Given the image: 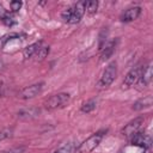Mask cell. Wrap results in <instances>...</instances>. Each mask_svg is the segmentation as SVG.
Returning a JSON list of instances; mask_svg holds the SVG:
<instances>
[{"label":"cell","mask_w":153,"mask_h":153,"mask_svg":"<svg viewBox=\"0 0 153 153\" xmlns=\"http://www.w3.org/2000/svg\"><path fill=\"white\" fill-rule=\"evenodd\" d=\"M44 45V41H37V42H35V43H32V44H29L26 48H24V50H23V56H24V59H26V60H29V59H32L35 55H36V53L42 48Z\"/></svg>","instance_id":"obj_11"},{"label":"cell","mask_w":153,"mask_h":153,"mask_svg":"<svg viewBox=\"0 0 153 153\" xmlns=\"http://www.w3.org/2000/svg\"><path fill=\"white\" fill-rule=\"evenodd\" d=\"M130 143L133 146H137V147H141L143 149H147L152 146V139L149 135H147L140 130L130 137Z\"/></svg>","instance_id":"obj_8"},{"label":"cell","mask_w":153,"mask_h":153,"mask_svg":"<svg viewBox=\"0 0 153 153\" xmlns=\"http://www.w3.org/2000/svg\"><path fill=\"white\" fill-rule=\"evenodd\" d=\"M2 22H4V24L5 25H7V26H12V25H14L16 24V20H14V18L8 13L7 16H5L2 19H1Z\"/></svg>","instance_id":"obj_21"},{"label":"cell","mask_w":153,"mask_h":153,"mask_svg":"<svg viewBox=\"0 0 153 153\" xmlns=\"http://www.w3.org/2000/svg\"><path fill=\"white\" fill-rule=\"evenodd\" d=\"M76 148H78V146L75 142H68L65 146L60 147L59 149L54 151L53 153H76Z\"/></svg>","instance_id":"obj_15"},{"label":"cell","mask_w":153,"mask_h":153,"mask_svg":"<svg viewBox=\"0 0 153 153\" xmlns=\"http://www.w3.org/2000/svg\"><path fill=\"white\" fill-rule=\"evenodd\" d=\"M152 104H153V98H152V96H145L143 98L137 99V100L133 104L131 109H133L134 111H141V110H143V109L151 108Z\"/></svg>","instance_id":"obj_12"},{"label":"cell","mask_w":153,"mask_h":153,"mask_svg":"<svg viewBox=\"0 0 153 153\" xmlns=\"http://www.w3.org/2000/svg\"><path fill=\"white\" fill-rule=\"evenodd\" d=\"M12 135H13V128L12 127L4 128V129L0 130V141L10 139V137H12Z\"/></svg>","instance_id":"obj_19"},{"label":"cell","mask_w":153,"mask_h":153,"mask_svg":"<svg viewBox=\"0 0 153 153\" xmlns=\"http://www.w3.org/2000/svg\"><path fill=\"white\" fill-rule=\"evenodd\" d=\"M116 43H117L116 41H111V42H109L102 49V53H100V62H105V61H108L112 56V54H114V51L116 49Z\"/></svg>","instance_id":"obj_13"},{"label":"cell","mask_w":153,"mask_h":153,"mask_svg":"<svg viewBox=\"0 0 153 153\" xmlns=\"http://www.w3.org/2000/svg\"><path fill=\"white\" fill-rule=\"evenodd\" d=\"M24 151H25V147L24 146H20V147H13V148H11L8 151H5L2 153H23Z\"/></svg>","instance_id":"obj_22"},{"label":"cell","mask_w":153,"mask_h":153,"mask_svg":"<svg viewBox=\"0 0 153 153\" xmlns=\"http://www.w3.org/2000/svg\"><path fill=\"white\" fill-rule=\"evenodd\" d=\"M96 105H97V102H96L94 99H90V100L85 102V103L81 105L80 111L84 112V114H90V112H92V111L96 109Z\"/></svg>","instance_id":"obj_16"},{"label":"cell","mask_w":153,"mask_h":153,"mask_svg":"<svg viewBox=\"0 0 153 153\" xmlns=\"http://www.w3.org/2000/svg\"><path fill=\"white\" fill-rule=\"evenodd\" d=\"M39 115V109L37 108H30V109H23L18 112V117L22 120H32Z\"/></svg>","instance_id":"obj_14"},{"label":"cell","mask_w":153,"mask_h":153,"mask_svg":"<svg viewBox=\"0 0 153 153\" xmlns=\"http://www.w3.org/2000/svg\"><path fill=\"white\" fill-rule=\"evenodd\" d=\"M143 123H145V118L142 116H139V117L131 120L130 122H128L124 126V128L122 129V134L127 137H131L134 134H136L137 131L141 130Z\"/></svg>","instance_id":"obj_5"},{"label":"cell","mask_w":153,"mask_h":153,"mask_svg":"<svg viewBox=\"0 0 153 153\" xmlns=\"http://www.w3.org/2000/svg\"><path fill=\"white\" fill-rule=\"evenodd\" d=\"M106 130H99L94 134H92L91 136H88L85 141H82L78 148H76V153H91L93 149H96V147L100 143V141L103 140L104 135H105Z\"/></svg>","instance_id":"obj_3"},{"label":"cell","mask_w":153,"mask_h":153,"mask_svg":"<svg viewBox=\"0 0 153 153\" xmlns=\"http://www.w3.org/2000/svg\"><path fill=\"white\" fill-rule=\"evenodd\" d=\"M8 14V12L6 11V10H4V7L2 6H0V19H2L5 16H7Z\"/></svg>","instance_id":"obj_23"},{"label":"cell","mask_w":153,"mask_h":153,"mask_svg":"<svg viewBox=\"0 0 153 153\" xmlns=\"http://www.w3.org/2000/svg\"><path fill=\"white\" fill-rule=\"evenodd\" d=\"M71 100V96L65 92H60L56 94L50 96L45 102H44V108L47 110H56L66 106Z\"/></svg>","instance_id":"obj_4"},{"label":"cell","mask_w":153,"mask_h":153,"mask_svg":"<svg viewBox=\"0 0 153 153\" xmlns=\"http://www.w3.org/2000/svg\"><path fill=\"white\" fill-rule=\"evenodd\" d=\"M116 76H117V62L111 61L106 65L105 69L103 71L100 78L98 80V84H97L98 88H108L114 82Z\"/></svg>","instance_id":"obj_2"},{"label":"cell","mask_w":153,"mask_h":153,"mask_svg":"<svg viewBox=\"0 0 153 153\" xmlns=\"http://www.w3.org/2000/svg\"><path fill=\"white\" fill-rule=\"evenodd\" d=\"M22 1H11L10 2V12L11 13H17V12H19V10L22 8Z\"/></svg>","instance_id":"obj_20"},{"label":"cell","mask_w":153,"mask_h":153,"mask_svg":"<svg viewBox=\"0 0 153 153\" xmlns=\"http://www.w3.org/2000/svg\"><path fill=\"white\" fill-rule=\"evenodd\" d=\"M141 7L140 6H134V7H129L127 8L122 16H121V22L123 23H129V22H133L135 19H137L141 14Z\"/></svg>","instance_id":"obj_10"},{"label":"cell","mask_w":153,"mask_h":153,"mask_svg":"<svg viewBox=\"0 0 153 153\" xmlns=\"http://www.w3.org/2000/svg\"><path fill=\"white\" fill-rule=\"evenodd\" d=\"M44 87V82H36V84H32L30 86H26L24 87L19 93H18V97L20 99H31V98H35L36 96H38Z\"/></svg>","instance_id":"obj_6"},{"label":"cell","mask_w":153,"mask_h":153,"mask_svg":"<svg viewBox=\"0 0 153 153\" xmlns=\"http://www.w3.org/2000/svg\"><path fill=\"white\" fill-rule=\"evenodd\" d=\"M49 54V45H43L37 53H36V55L33 56V59L36 60V61H41V60H43L44 57H47V55Z\"/></svg>","instance_id":"obj_18"},{"label":"cell","mask_w":153,"mask_h":153,"mask_svg":"<svg viewBox=\"0 0 153 153\" xmlns=\"http://www.w3.org/2000/svg\"><path fill=\"white\" fill-rule=\"evenodd\" d=\"M140 73H141V67H140V66H136V67L131 68V69L126 74L124 79H123L122 88H123V90H128V88H130L131 86H134V85L139 81Z\"/></svg>","instance_id":"obj_7"},{"label":"cell","mask_w":153,"mask_h":153,"mask_svg":"<svg viewBox=\"0 0 153 153\" xmlns=\"http://www.w3.org/2000/svg\"><path fill=\"white\" fill-rule=\"evenodd\" d=\"M152 62H148L147 65H145L143 67H141V73H140V78H139V85L142 87H146L151 84L152 81Z\"/></svg>","instance_id":"obj_9"},{"label":"cell","mask_w":153,"mask_h":153,"mask_svg":"<svg viewBox=\"0 0 153 153\" xmlns=\"http://www.w3.org/2000/svg\"><path fill=\"white\" fill-rule=\"evenodd\" d=\"M84 14H85V1H79L73 6L65 8L61 13V18L65 23L76 24L81 20Z\"/></svg>","instance_id":"obj_1"},{"label":"cell","mask_w":153,"mask_h":153,"mask_svg":"<svg viewBox=\"0 0 153 153\" xmlns=\"http://www.w3.org/2000/svg\"><path fill=\"white\" fill-rule=\"evenodd\" d=\"M98 10V1H85V12L90 16L94 14Z\"/></svg>","instance_id":"obj_17"}]
</instances>
